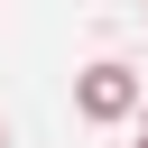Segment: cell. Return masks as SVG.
Wrapping results in <instances>:
<instances>
[{
  "mask_svg": "<svg viewBox=\"0 0 148 148\" xmlns=\"http://www.w3.org/2000/svg\"><path fill=\"white\" fill-rule=\"evenodd\" d=\"M139 92H148V83H139L130 65H111V56L74 74V111H83L92 130H111V120H130V111H139Z\"/></svg>",
  "mask_w": 148,
  "mask_h": 148,
  "instance_id": "obj_1",
  "label": "cell"
},
{
  "mask_svg": "<svg viewBox=\"0 0 148 148\" xmlns=\"http://www.w3.org/2000/svg\"><path fill=\"white\" fill-rule=\"evenodd\" d=\"M139 111H148V92H139ZM139 139H148V130H139Z\"/></svg>",
  "mask_w": 148,
  "mask_h": 148,
  "instance_id": "obj_2",
  "label": "cell"
},
{
  "mask_svg": "<svg viewBox=\"0 0 148 148\" xmlns=\"http://www.w3.org/2000/svg\"><path fill=\"white\" fill-rule=\"evenodd\" d=\"M0 148H9V120H0Z\"/></svg>",
  "mask_w": 148,
  "mask_h": 148,
  "instance_id": "obj_3",
  "label": "cell"
},
{
  "mask_svg": "<svg viewBox=\"0 0 148 148\" xmlns=\"http://www.w3.org/2000/svg\"><path fill=\"white\" fill-rule=\"evenodd\" d=\"M139 148H148V139H139Z\"/></svg>",
  "mask_w": 148,
  "mask_h": 148,
  "instance_id": "obj_4",
  "label": "cell"
}]
</instances>
